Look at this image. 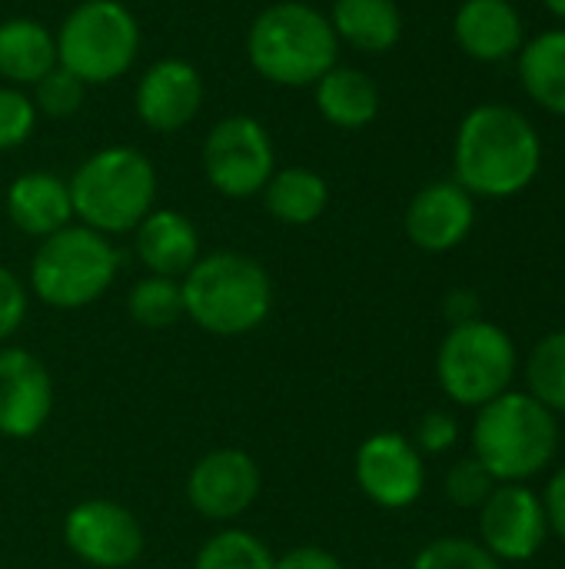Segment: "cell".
<instances>
[{"label":"cell","instance_id":"obj_27","mask_svg":"<svg viewBox=\"0 0 565 569\" xmlns=\"http://www.w3.org/2000/svg\"><path fill=\"white\" fill-rule=\"evenodd\" d=\"M127 313L143 330H167V327H173L176 320H183L180 280L147 273L143 280H137L130 287V293H127Z\"/></svg>","mask_w":565,"mask_h":569},{"label":"cell","instance_id":"obj_23","mask_svg":"<svg viewBox=\"0 0 565 569\" xmlns=\"http://www.w3.org/2000/svg\"><path fill=\"white\" fill-rule=\"evenodd\" d=\"M260 197L273 220H280L286 227H310L323 217V210L330 203V187H326L323 173H316L310 167H286L270 177V183L263 187Z\"/></svg>","mask_w":565,"mask_h":569},{"label":"cell","instance_id":"obj_5","mask_svg":"<svg viewBox=\"0 0 565 569\" xmlns=\"http://www.w3.org/2000/svg\"><path fill=\"white\" fill-rule=\"evenodd\" d=\"M67 183L73 220L103 237L133 233L137 223L157 207V167L143 150L127 143L90 153Z\"/></svg>","mask_w":565,"mask_h":569},{"label":"cell","instance_id":"obj_16","mask_svg":"<svg viewBox=\"0 0 565 569\" xmlns=\"http://www.w3.org/2000/svg\"><path fill=\"white\" fill-rule=\"evenodd\" d=\"M476 223V203L456 180H436L423 187L403 217L406 237L423 253L456 250Z\"/></svg>","mask_w":565,"mask_h":569},{"label":"cell","instance_id":"obj_4","mask_svg":"<svg viewBox=\"0 0 565 569\" xmlns=\"http://www.w3.org/2000/svg\"><path fill=\"white\" fill-rule=\"evenodd\" d=\"M246 57L250 67L276 87H313L336 67L340 40L323 10L303 0H280L250 23Z\"/></svg>","mask_w":565,"mask_h":569},{"label":"cell","instance_id":"obj_31","mask_svg":"<svg viewBox=\"0 0 565 569\" xmlns=\"http://www.w3.org/2000/svg\"><path fill=\"white\" fill-rule=\"evenodd\" d=\"M33 127H37V107H33L30 93L3 83L0 87V153L27 143Z\"/></svg>","mask_w":565,"mask_h":569},{"label":"cell","instance_id":"obj_37","mask_svg":"<svg viewBox=\"0 0 565 569\" xmlns=\"http://www.w3.org/2000/svg\"><path fill=\"white\" fill-rule=\"evenodd\" d=\"M546 7H549V13H556V17H563L565 20V0H543Z\"/></svg>","mask_w":565,"mask_h":569},{"label":"cell","instance_id":"obj_19","mask_svg":"<svg viewBox=\"0 0 565 569\" xmlns=\"http://www.w3.org/2000/svg\"><path fill=\"white\" fill-rule=\"evenodd\" d=\"M456 43L486 63L506 60L523 47V20L509 0H466L453 20Z\"/></svg>","mask_w":565,"mask_h":569},{"label":"cell","instance_id":"obj_18","mask_svg":"<svg viewBox=\"0 0 565 569\" xmlns=\"http://www.w3.org/2000/svg\"><path fill=\"white\" fill-rule=\"evenodd\" d=\"M7 220L33 240H43L63 227L73 223V200L70 183L50 170H30L20 173L3 197Z\"/></svg>","mask_w":565,"mask_h":569},{"label":"cell","instance_id":"obj_21","mask_svg":"<svg viewBox=\"0 0 565 569\" xmlns=\"http://www.w3.org/2000/svg\"><path fill=\"white\" fill-rule=\"evenodd\" d=\"M316 110L340 130H363L380 113V87L356 67H330L316 83Z\"/></svg>","mask_w":565,"mask_h":569},{"label":"cell","instance_id":"obj_17","mask_svg":"<svg viewBox=\"0 0 565 569\" xmlns=\"http://www.w3.org/2000/svg\"><path fill=\"white\" fill-rule=\"evenodd\" d=\"M133 250L147 273L180 280L200 260V233L186 213L153 207L133 230Z\"/></svg>","mask_w":565,"mask_h":569},{"label":"cell","instance_id":"obj_28","mask_svg":"<svg viewBox=\"0 0 565 569\" xmlns=\"http://www.w3.org/2000/svg\"><path fill=\"white\" fill-rule=\"evenodd\" d=\"M410 569H503V563L470 537H436L430 540Z\"/></svg>","mask_w":565,"mask_h":569},{"label":"cell","instance_id":"obj_14","mask_svg":"<svg viewBox=\"0 0 565 569\" xmlns=\"http://www.w3.org/2000/svg\"><path fill=\"white\" fill-rule=\"evenodd\" d=\"M53 377L47 363L23 347H0V437L30 440L53 413Z\"/></svg>","mask_w":565,"mask_h":569},{"label":"cell","instance_id":"obj_29","mask_svg":"<svg viewBox=\"0 0 565 569\" xmlns=\"http://www.w3.org/2000/svg\"><path fill=\"white\" fill-rule=\"evenodd\" d=\"M83 93H87V87L67 67L57 63L47 77H40L33 83V97L30 100H33L37 113L53 117V120H63V117H73L80 110Z\"/></svg>","mask_w":565,"mask_h":569},{"label":"cell","instance_id":"obj_24","mask_svg":"<svg viewBox=\"0 0 565 569\" xmlns=\"http://www.w3.org/2000/svg\"><path fill=\"white\" fill-rule=\"evenodd\" d=\"M519 80L549 113L565 117V30H546L519 50Z\"/></svg>","mask_w":565,"mask_h":569},{"label":"cell","instance_id":"obj_1","mask_svg":"<svg viewBox=\"0 0 565 569\" xmlns=\"http://www.w3.org/2000/svg\"><path fill=\"white\" fill-rule=\"evenodd\" d=\"M539 160V133L506 103H483L470 110L456 130L453 167L456 183L470 197L503 200L523 193L536 180Z\"/></svg>","mask_w":565,"mask_h":569},{"label":"cell","instance_id":"obj_20","mask_svg":"<svg viewBox=\"0 0 565 569\" xmlns=\"http://www.w3.org/2000/svg\"><path fill=\"white\" fill-rule=\"evenodd\" d=\"M57 67V37L33 17H10L0 23V77L10 87H33Z\"/></svg>","mask_w":565,"mask_h":569},{"label":"cell","instance_id":"obj_36","mask_svg":"<svg viewBox=\"0 0 565 569\" xmlns=\"http://www.w3.org/2000/svg\"><path fill=\"white\" fill-rule=\"evenodd\" d=\"M443 313H446L450 327L476 320L480 317V297L473 290H450L446 300H443Z\"/></svg>","mask_w":565,"mask_h":569},{"label":"cell","instance_id":"obj_35","mask_svg":"<svg viewBox=\"0 0 565 569\" xmlns=\"http://www.w3.org/2000/svg\"><path fill=\"white\" fill-rule=\"evenodd\" d=\"M539 497H543V507H546L549 533H556L565 543V467L549 477V487H546V493H539Z\"/></svg>","mask_w":565,"mask_h":569},{"label":"cell","instance_id":"obj_2","mask_svg":"<svg viewBox=\"0 0 565 569\" xmlns=\"http://www.w3.org/2000/svg\"><path fill=\"white\" fill-rule=\"evenodd\" d=\"M183 317L210 337L233 340L260 330L273 310V280L266 267L240 250L200 253L180 277Z\"/></svg>","mask_w":565,"mask_h":569},{"label":"cell","instance_id":"obj_32","mask_svg":"<svg viewBox=\"0 0 565 569\" xmlns=\"http://www.w3.org/2000/svg\"><path fill=\"white\" fill-rule=\"evenodd\" d=\"M460 443V423L450 410H430L420 417L416 433H413V447L423 457H440L450 453Z\"/></svg>","mask_w":565,"mask_h":569},{"label":"cell","instance_id":"obj_9","mask_svg":"<svg viewBox=\"0 0 565 569\" xmlns=\"http://www.w3.org/2000/svg\"><path fill=\"white\" fill-rule=\"evenodd\" d=\"M203 173L206 183L230 200L263 193L276 173V150L266 127L250 113L223 117L203 140Z\"/></svg>","mask_w":565,"mask_h":569},{"label":"cell","instance_id":"obj_26","mask_svg":"<svg viewBox=\"0 0 565 569\" xmlns=\"http://www.w3.org/2000/svg\"><path fill=\"white\" fill-rule=\"evenodd\" d=\"M526 393L565 417V327L546 333L526 357Z\"/></svg>","mask_w":565,"mask_h":569},{"label":"cell","instance_id":"obj_10","mask_svg":"<svg viewBox=\"0 0 565 569\" xmlns=\"http://www.w3.org/2000/svg\"><path fill=\"white\" fill-rule=\"evenodd\" d=\"M63 543L87 567L130 569L147 550V533L130 507L93 497L67 510Z\"/></svg>","mask_w":565,"mask_h":569},{"label":"cell","instance_id":"obj_8","mask_svg":"<svg viewBox=\"0 0 565 569\" xmlns=\"http://www.w3.org/2000/svg\"><path fill=\"white\" fill-rule=\"evenodd\" d=\"M57 37V63L83 87L120 80L140 50V23L120 0H77Z\"/></svg>","mask_w":565,"mask_h":569},{"label":"cell","instance_id":"obj_22","mask_svg":"<svg viewBox=\"0 0 565 569\" xmlns=\"http://www.w3.org/2000/svg\"><path fill=\"white\" fill-rule=\"evenodd\" d=\"M330 23L340 43L363 53H386L403 37V13L396 0H333Z\"/></svg>","mask_w":565,"mask_h":569},{"label":"cell","instance_id":"obj_6","mask_svg":"<svg viewBox=\"0 0 565 569\" xmlns=\"http://www.w3.org/2000/svg\"><path fill=\"white\" fill-rule=\"evenodd\" d=\"M120 273L110 237L70 223L40 240L30 260V293L50 310H83L97 303Z\"/></svg>","mask_w":565,"mask_h":569},{"label":"cell","instance_id":"obj_7","mask_svg":"<svg viewBox=\"0 0 565 569\" xmlns=\"http://www.w3.org/2000/svg\"><path fill=\"white\" fill-rule=\"evenodd\" d=\"M516 373L519 353L513 337L483 317L450 327L436 350V383L450 403L466 410H480L513 390Z\"/></svg>","mask_w":565,"mask_h":569},{"label":"cell","instance_id":"obj_33","mask_svg":"<svg viewBox=\"0 0 565 569\" xmlns=\"http://www.w3.org/2000/svg\"><path fill=\"white\" fill-rule=\"evenodd\" d=\"M27 310H30L27 283L13 270L0 267V347H7L10 337H17V330L27 320Z\"/></svg>","mask_w":565,"mask_h":569},{"label":"cell","instance_id":"obj_34","mask_svg":"<svg viewBox=\"0 0 565 569\" xmlns=\"http://www.w3.org/2000/svg\"><path fill=\"white\" fill-rule=\"evenodd\" d=\"M276 569H346L343 560L316 543H303V547H293L286 553L276 557Z\"/></svg>","mask_w":565,"mask_h":569},{"label":"cell","instance_id":"obj_11","mask_svg":"<svg viewBox=\"0 0 565 569\" xmlns=\"http://www.w3.org/2000/svg\"><path fill=\"white\" fill-rule=\"evenodd\" d=\"M263 473L260 463L236 447L206 450L186 473V503L190 510L216 527L240 520L260 497Z\"/></svg>","mask_w":565,"mask_h":569},{"label":"cell","instance_id":"obj_30","mask_svg":"<svg viewBox=\"0 0 565 569\" xmlns=\"http://www.w3.org/2000/svg\"><path fill=\"white\" fill-rule=\"evenodd\" d=\"M496 490V480L493 473L470 453L463 460H456L450 470H446V480H443V493L453 507L460 510H480L486 503V497Z\"/></svg>","mask_w":565,"mask_h":569},{"label":"cell","instance_id":"obj_3","mask_svg":"<svg viewBox=\"0 0 565 569\" xmlns=\"http://www.w3.org/2000/svg\"><path fill=\"white\" fill-rule=\"evenodd\" d=\"M470 443L496 483H526L556 460L559 417L533 393L513 387L476 410Z\"/></svg>","mask_w":565,"mask_h":569},{"label":"cell","instance_id":"obj_25","mask_svg":"<svg viewBox=\"0 0 565 569\" xmlns=\"http://www.w3.org/2000/svg\"><path fill=\"white\" fill-rule=\"evenodd\" d=\"M193 569H276V553L256 533L223 527L203 540Z\"/></svg>","mask_w":565,"mask_h":569},{"label":"cell","instance_id":"obj_12","mask_svg":"<svg viewBox=\"0 0 565 569\" xmlns=\"http://www.w3.org/2000/svg\"><path fill=\"white\" fill-rule=\"evenodd\" d=\"M353 477L360 493L380 510H406L426 490L423 453L396 430H380L356 447Z\"/></svg>","mask_w":565,"mask_h":569},{"label":"cell","instance_id":"obj_15","mask_svg":"<svg viewBox=\"0 0 565 569\" xmlns=\"http://www.w3.org/2000/svg\"><path fill=\"white\" fill-rule=\"evenodd\" d=\"M137 117L157 133H176L196 120L203 107V77L183 57H163L143 70L137 93Z\"/></svg>","mask_w":565,"mask_h":569},{"label":"cell","instance_id":"obj_13","mask_svg":"<svg viewBox=\"0 0 565 569\" xmlns=\"http://www.w3.org/2000/svg\"><path fill=\"white\" fill-rule=\"evenodd\" d=\"M549 540L543 497L526 483H496L480 507V543L500 563H526Z\"/></svg>","mask_w":565,"mask_h":569}]
</instances>
